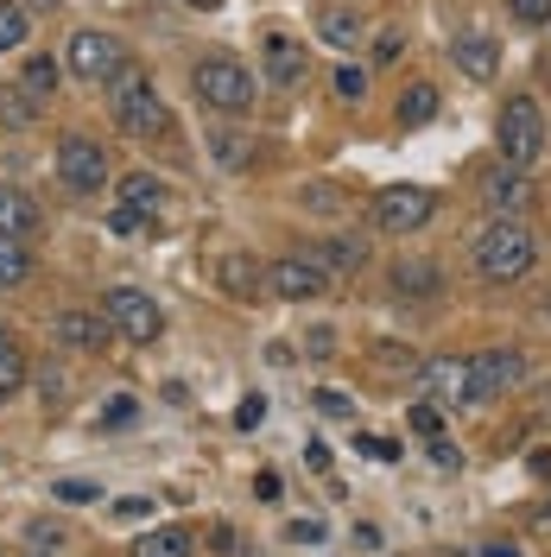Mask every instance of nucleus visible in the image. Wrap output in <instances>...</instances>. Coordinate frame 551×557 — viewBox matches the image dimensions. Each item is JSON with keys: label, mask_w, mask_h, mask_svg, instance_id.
Here are the masks:
<instances>
[{"label": "nucleus", "mask_w": 551, "mask_h": 557, "mask_svg": "<svg viewBox=\"0 0 551 557\" xmlns=\"http://www.w3.org/2000/svg\"><path fill=\"white\" fill-rule=\"evenodd\" d=\"M38 228H45V215H38V203L20 190V184H0V235L7 242H33Z\"/></svg>", "instance_id": "16"}, {"label": "nucleus", "mask_w": 551, "mask_h": 557, "mask_svg": "<svg viewBox=\"0 0 551 557\" xmlns=\"http://www.w3.org/2000/svg\"><path fill=\"white\" fill-rule=\"evenodd\" d=\"M127 64H134V58H127V45H121L114 33L83 26V33L70 38V76H83V83H102L108 89V76H121Z\"/></svg>", "instance_id": "7"}, {"label": "nucleus", "mask_w": 551, "mask_h": 557, "mask_svg": "<svg viewBox=\"0 0 551 557\" xmlns=\"http://www.w3.org/2000/svg\"><path fill=\"white\" fill-rule=\"evenodd\" d=\"M134 412H139L134 399H108V406H102V424H108V431H114V424H134Z\"/></svg>", "instance_id": "39"}, {"label": "nucleus", "mask_w": 551, "mask_h": 557, "mask_svg": "<svg viewBox=\"0 0 551 557\" xmlns=\"http://www.w3.org/2000/svg\"><path fill=\"white\" fill-rule=\"evenodd\" d=\"M431 462H438V469H463V456L450 450L444 437H438V444H431Z\"/></svg>", "instance_id": "44"}, {"label": "nucleus", "mask_w": 551, "mask_h": 557, "mask_svg": "<svg viewBox=\"0 0 551 557\" xmlns=\"http://www.w3.org/2000/svg\"><path fill=\"white\" fill-rule=\"evenodd\" d=\"M26 278H33V247L0 235V292H20Z\"/></svg>", "instance_id": "24"}, {"label": "nucleus", "mask_w": 551, "mask_h": 557, "mask_svg": "<svg viewBox=\"0 0 551 557\" xmlns=\"http://www.w3.org/2000/svg\"><path fill=\"white\" fill-rule=\"evenodd\" d=\"M317 406H323L330 418H348V412H355V406H348L343 393H317Z\"/></svg>", "instance_id": "43"}, {"label": "nucleus", "mask_w": 551, "mask_h": 557, "mask_svg": "<svg viewBox=\"0 0 551 557\" xmlns=\"http://www.w3.org/2000/svg\"><path fill=\"white\" fill-rule=\"evenodd\" d=\"M355 552H380V525H355Z\"/></svg>", "instance_id": "45"}, {"label": "nucleus", "mask_w": 551, "mask_h": 557, "mask_svg": "<svg viewBox=\"0 0 551 557\" xmlns=\"http://www.w3.org/2000/svg\"><path fill=\"white\" fill-rule=\"evenodd\" d=\"M235 557H260V552H242V545H235Z\"/></svg>", "instance_id": "50"}, {"label": "nucleus", "mask_w": 551, "mask_h": 557, "mask_svg": "<svg viewBox=\"0 0 551 557\" xmlns=\"http://www.w3.org/2000/svg\"><path fill=\"white\" fill-rule=\"evenodd\" d=\"M418 386H425L431 406H469V361H463V355L418 361Z\"/></svg>", "instance_id": "12"}, {"label": "nucleus", "mask_w": 551, "mask_h": 557, "mask_svg": "<svg viewBox=\"0 0 551 557\" xmlns=\"http://www.w3.org/2000/svg\"><path fill=\"white\" fill-rule=\"evenodd\" d=\"M146 228H152V215H139V209H114V215H108V235H121V242H134Z\"/></svg>", "instance_id": "34"}, {"label": "nucleus", "mask_w": 551, "mask_h": 557, "mask_svg": "<svg viewBox=\"0 0 551 557\" xmlns=\"http://www.w3.org/2000/svg\"><path fill=\"white\" fill-rule=\"evenodd\" d=\"M444 108V96H438V83H413L406 96H400V127H425L431 114Z\"/></svg>", "instance_id": "23"}, {"label": "nucleus", "mask_w": 551, "mask_h": 557, "mask_svg": "<svg viewBox=\"0 0 551 557\" xmlns=\"http://www.w3.org/2000/svg\"><path fill=\"white\" fill-rule=\"evenodd\" d=\"M159 203H166V184H159L152 172L121 177V209H139V215H159Z\"/></svg>", "instance_id": "21"}, {"label": "nucleus", "mask_w": 551, "mask_h": 557, "mask_svg": "<svg viewBox=\"0 0 551 557\" xmlns=\"http://www.w3.org/2000/svg\"><path fill=\"white\" fill-rule=\"evenodd\" d=\"M209 152H216L229 172H242V165H254V152H260V146L242 139V134H229V127H209Z\"/></svg>", "instance_id": "27"}, {"label": "nucleus", "mask_w": 551, "mask_h": 557, "mask_svg": "<svg viewBox=\"0 0 551 557\" xmlns=\"http://www.w3.org/2000/svg\"><path fill=\"white\" fill-rule=\"evenodd\" d=\"M0 121H7V127H33L38 121V102L20 83H0Z\"/></svg>", "instance_id": "29"}, {"label": "nucleus", "mask_w": 551, "mask_h": 557, "mask_svg": "<svg viewBox=\"0 0 551 557\" xmlns=\"http://www.w3.org/2000/svg\"><path fill=\"white\" fill-rule=\"evenodd\" d=\"M482 203L494 209V215H519V209L532 203V184H526V172H519V165H494V172L482 177Z\"/></svg>", "instance_id": "15"}, {"label": "nucleus", "mask_w": 551, "mask_h": 557, "mask_svg": "<svg viewBox=\"0 0 551 557\" xmlns=\"http://www.w3.org/2000/svg\"><path fill=\"white\" fill-rule=\"evenodd\" d=\"M20 89L45 108L51 96H58V58H26V70H20Z\"/></svg>", "instance_id": "26"}, {"label": "nucleus", "mask_w": 551, "mask_h": 557, "mask_svg": "<svg viewBox=\"0 0 551 557\" xmlns=\"http://www.w3.org/2000/svg\"><path fill=\"white\" fill-rule=\"evenodd\" d=\"M108 114H114V127L127 139H152L172 127V108L159 102V89H152V76L139 64H127L121 76H108Z\"/></svg>", "instance_id": "1"}, {"label": "nucleus", "mask_w": 551, "mask_h": 557, "mask_svg": "<svg viewBox=\"0 0 551 557\" xmlns=\"http://www.w3.org/2000/svg\"><path fill=\"white\" fill-rule=\"evenodd\" d=\"M375 368H387L393 381H406V374H418V355L413 348H393V343H375Z\"/></svg>", "instance_id": "31"}, {"label": "nucleus", "mask_w": 551, "mask_h": 557, "mask_svg": "<svg viewBox=\"0 0 551 557\" xmlns=\"http://www.w3.org/2000/svg\"><path fill=\"white\" fill-rule=\"evenodd\" d=\"M38 393H45V406H64V393H70L64 368H45V374H38Z\"/></svg>", "instance_id": "37"}, {"label": "nucleus", "mask_w": 551, "mask_h": 557, "mask_svg": "<svg viewBox=\"0 0 551 557\" xmlns=\"http://www.w3.org/2000/svg\"><path fill=\"white\" fill-rule=\"evenodd\" d=\"M58 177H64L70 197H96V190L108 184L102 139H89V134H64L58 139Z\"/></svg>", "instance_id": "6"}, {"label": "nucleus", "mask_w": 551, "mask_h": 557, "mask_svg": "<svg viewBox=\"0 0 551 557\" xmlns=\"http://www.w3.org/2000/svg\"><path fill=\"white\" fill-rule=\"evenodd\" d=\"M51 336L64 348H83V355H102L108 348V336H114V323L108 317H96V311H64L58 323H51Z\"/></svg>", "instance_id": "14"}, {"label": "nucleus", "mask_w": 551, "mask_h": 557, "mask_svg": "<svg viewBox=\"0 0 551 557\" xmlns=\"http://www.w3.org/2000/svg\"><path fill=\"white\" fill-rule=\"evenodd\" d=\"M330 89H336L343 102H362V96H368V70H362V64H343L336 76H330Z\"/></svg>", "instance_id": "33"}, {"label": "nucleus", "mask_w": 551, "mask_h": 557, "mask_svg": "<svg viewBox=\"0 0 551 557\" xmlns=\"http://www.w3.org/2000/svg\"><path fill=\"white\" fill-rule=\"evenodd\" d=\"M310 253H317V267L330 278H355L368 267V242H362V235H330V242H317Z\"/></svg>", "instance_id": "17"}, {"label": "nucleus", "mask_w": 551, "mask_h": 557, "mask_svg": "<svg viewBox=\"0 0 551 557\" xmlns=\"http://www.w3.org/2000/svg\"><path fill=\"white\" fill-rule=\"evenodd\" d=\"M26 7H38V13H51V7H58V0H26Z\"/></svg>", "instance_id": "48"}, {"label": "nucleus", "mask_w": 551, "mask_h": 557, "mask_svg": "<svg viewBox=\"0 0 551 557\" xmlns=\"http://www.w3.org/2000/svg\"><path fill=\"white\" fill-rule=\"evenodd\" d=\"M507 7H514L519 26H546L551 20V0H507Z\"/></svg>", "instance_id": "36"}, {"label": "nucleus", "mask_w": 551, "mask_h": 557, "mask_svg": "<svg viewBox=\"0 0 551 557\" xmlns=\"http://www.w3.org/2000/svg\"><path fill=\"white\" fill-rule=\"evenodd\" d=\"M526 381V355L519 348H482L469 355V399H507Z\"/></svg>", "instance_id": "9"}, {"label": "nucleus", "mask_w": 551, "mask_h": 557, "mask_svg": "<svg viewBox=\"0 0 551 557\" xmlns=\"http://www.w3.org/2000/svg\"><path fill=\"white\" fill-rule=\"evenodd\" d=\"M260 418H267V399H260V393H247L242 406H235V424H242V431H254Z\"/></svg>", "instance_id": "38"}, {"label": "nucleus", "mask_w": 551, "mask_h": 557, "mask_svg": "<svg viewBox=\"0 0 551 557\" xmlns=\"http://www.w3.org/2000/svg\"><path fill=\"white\" fill-rule=\"evenodd\" d=\"M216 278H222V292H229V298H260V292H267V267H254L247 253H222Z\"/></svg>", "instance_id": "19"}, {"label": "nucleus", "mask_w": 551, "mask_h": 557, "mask_svg": "<svg viewBox=\"0 0 551 557\" xmlns=\"http://www.w3.org/2000/svg\"><path fill=\"white\" fill-rule=\"evenodd\" d=\"M393 292L400 298H438L444 292V267L438 260H400L393 267Z\"/></svg>", "instance_id": "18"}, {"label": "nucleus", "mask_w": 551, "mask_h": 557, "mask_svg": "<svg viewBox=\"0 0 551 557\" xmlns=\"http://www.w3.org/2000/svg\"><path fill=\"white\" fill-rule=\"evenodd\" d=\"M102 317L127 336V343H152V336L166 330L159 305H152L146 292H134V285H108V292H102Z\"/></svg>", "instance_id": "8"}, {"label": "nucleus", "mask_w": 551, "mask_h": 557, "mask_svg": "<svg viewBox=\"0 0 551 557\" xmlns=\"http://www.w3.org/2000/svg\"><path fill=\"white\" fill-rule=\"evenodd\" d=\"M58 552H64V525H45V520L26 525V552L20 557H58Z\"/></svg>", "instance_id": "30"}, {"label": "nucleus", "mask_w": 551, "mask_h": 557, "mask_svg": "<svg viewBox=\"0 0 551 557\" xmlns=\"http://www.w3.org/2000/svg\"><path fill=\"white\" fill-rule=\"evenodd\" d=\"M450 58H456V70H463L469 83H494V76H501V45H494L488 26H463V33L450 38Z\"/></svg>", "instance_id": "11"}, {"label": "nucleus", "mask_w": 551, "mask_h": 557, "mask_svg": "<svg viewBox=\"0 0 551 557\" xmlns=\"http://www.w3.org/2000/svg\"><path fill=\"white\" fill-rule=\"evenodd\" d=\"M33 38V7L26 0H0V51H20Z\"/></svg>", "instance_id": "25"}, {"label": "nucleus", "mask_w": 551, "mask_h": 557, "mask_svg": "<svg viewBox=\"0 0 551 557\" xmlns=\"http://www.w3.org/2000/svg\"><path fill=\"white\" fill-rule=\"evenodd\" d=\"M348 197H343V184H305V209H323V215H330V209H343Z\"/></svg>", "instance_id": "35"}, {"label": "nucleus", "mask_w": 551, "mask_h": 557, "mask_svg": "<svg viewBox=\"0 0 551 557\" xmlns=\"http://www.w3.org/2000/svg\"><path fill=\"white\" fill-rule=\"evenodd\" d=\"M191 89H197V102L222 108V114H242V108H254V96H260V76H254L242 58H197Z\"/></svg>", "instance_id": "4"}, {"label": "nucleus", "mask_w": 551, "mask_h": 557, "mask_svg": "<svg viewBox=\"0 0 551 557\" xmlns=\"http://www.w3.org/2000/svg\"><path fill=\"white\" fill-rule=\"evenodd\" d=\"M406 424H413V431L425 437V444H438V437H444V412H438L431 399H418L413 412H406Z\"/></svg>", "instance_id": "32"}, {"label": "nucleus", "mask_w": 551, "mask_h": 557, "mask_svg": "<svg viewBox=\"0 0 551 557\" xmlns=\"http://www.w3.org/2000/svg\"><path fill=\"white\" fill-rule=\"evenodd\" d=\"M532 260H539V242H532V228H526L519 215H501L494 228H482V242H476V273H482L488 285L526 278Z\"/></svg>", "instance_id": "2"}, {"label": "nucleus", "mask_w": 551, "mask_h": 557, "mask_svg": "<svg viewBox=\"0 0 551 557\" xmlns=\"http://www.w3.org/2000/svg\"><path fill=\"white\" fill-rule=\"evenodd\" d=\"M482 557H519V552H507V545H494V552H482Z\"/></svg>", "instance_id": "49"}, {"label": "nucleus", "mask_w": 551, "mask_h": 557, "mask_svg": "<svg viewBox=\"0 0 551 557\" xmlns=\"http://www.w3.org/2000/svg\"><path fill=\"white\" fill-rule=\"evenodd\" d=\"M134 557H191V532L184 525H152L134 539Z\"/></svg>", "instance_id": "20"}, {"label": "nucleus", "mask_w": 551, "mask_h": 557, "mask_svg": "<svg viewBox=\"0 0 551 557\" xmlns=\"http://www.w3.org/2000/svg\"><path fill=\"white\" fill-rule=\"evenodd\" d=\"M494 146H501V165H532L546 152V108L532 96H507L501 114H494Z\"/></svg>", "instance_id": "3"}, {"label": "nucleus", "mask_w": 551, "mask_h": 557, "mask_svg": "<svg viewBox=\"0 0 551 557\" xmlns=\"http://www.w3.org/2000/svg\"><path fill=\"white\" fill-rule=\"evenodd\" d=\"M20 386H26V355H20V343L0 330V406H7Z\"/></svg>", "instance_id": "28"}, {"label": "nucleus", "mask_w": 551, "mask_h": 557, "mask_svg": "<svg viewBox=\"0 0 551 557\" xmlns=\"http://www.w3.org/2000/svg\"><path fill=\"white\" fill-rule=\"evenodd\" d=\"M260 76H267L273 89H298V83H305V45L285 38V33H273L267 38V51H260Z\"/></svg>", "instance_id": "13"}, {"label": "nucleus", "mask_w": 551, "mask_h": 557, "mask_svg": "<svg viewBox=\"0 0 551 557\" xmlns=\"http://www.w3.org/2000/svg\"><path fill=\"white\" fill-rule=\"evenodd\" d=\"M254 494H260V500H279V494H285V482H279L273 469H260V475H254Z\"/></svg>", "instance_id": "42"}, {"label": "nucleus", "mask_w": 551, "mask_h": 557, "mask_svg": "<svg viewBox=\"0 0 551 557\" xmlns=\"http://www.w3.org/2000/svg\"><path fill=\"white\" fill-rule=\"evenodd\" d=\"M267 292L285 298V305H305V298H323L330 292V273L317 267V253H285L267 267Z\"/></svg>", "instance_id": "10"}, {"label": "nucleus", "mask_w": 551, "mask_h": 557, "mask_svg": "<svg viewBox=\"0 0 551 557\" xmlns=\"http://www.w3.org/2000/svg\"><path fill=\"white\" fill-rule=\"evenodd\" d=\"M285 539H292V545H317V539H323V520H292Z\"/></svg>", "instance_id": "41"}, {"label": "nucleus", "mask_w": 551, "mask_h": 557, "mask_svg": "<svg viewBox=\"0 0 551 557\" xmlns=\"http://www.w3.org/2000/svg\"><path fill=\"white\" fill-rule=\"evenodd\" d=\"M177 7H197V13H204V7H222V0H177Z\"/></svg>", "instance_id": "47"}, {"label": "nucleus", "mask_w": 551, "mask_h": 557, "mask_svg": "<svg viewBox=\"0 0 551 557\" xmlns=\"http://www.w3.org/2000/svg\"><path fill=\"white\" fill-rule=\"evenodd\" d=\"M362 450H368V456H380V462H393V456H400L393 444H387V437H362Z\"/></svg>", "instance_id": "46"}, {"label": "nucleus", "mask_w": 551, "mask_h": 557, "mask_svg": "<svg viewBox=\"0 0 551 557\" xmlns=\"http://www.w3.org/2000/svg\"><path fill=\"white\" fill-rule=\"evenodd\" d=\"M317 33H323V45H336V51H348V45H362V13H348V7H330L323 20H317Z\"/></svg>", "instance_id": "22"}, {"label": "nucleus", "mask_w": 551, "mask_h": 557, "mask_svg": "<svg viewBox=\"0 0 551 557\" xmlns=\"http://www.w3.org/2000/svg\"><path fill=\"white\" fill-rule=\"evenodd\" d=\"M102 487L96 482H58V500H70V507H83V500H96Z\"/></svg>", "instance_id": "40"}, {"label": "nucleus", "mask_w": 551, "mask_h": 557, "mask_svg": "<svg viewBox=\"0 0 551 557\" xmlns=\"http://www.w3.org/2000/svg\"><path fill=\"white\" fill-rule=\"evenodd\" d=\"M438 215V190H425V184H387L375 190V228L387 235H413Z\"/></svg>", "instance_id": "5"}]
</instances>
